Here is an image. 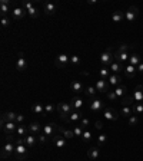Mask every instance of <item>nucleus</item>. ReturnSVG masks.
<instances>
[{
    "instance_id": "obj_1",
    "label": "nucleus",
    "mask_w": 143,
    "mask_h": 161,
    "mask_svg": "<svg viewBox=\"0 0 143 161\" xmlns=\"http://www.w3.org/2000/svg\"><path fill=\"white\" fill-rule=\"evenodd\" d=\"M29 154V148L24 144V138H16V150H14V158L17 161H23Z\"/></svg>"
},
{
    "instance_id": "obj_2",
    "label": "nucleus",
    "mask_w": 143,
    "mask_h": 161,
    "mask_svg": "<svg viewBox=\"0 0 143 161\" xmlns=\"http://www.w3.org/2000/svg\"><path fill=\"white\" fill-rule=\"evenodd\" d=\"M14 150H16V144H13V137H6V141L2 147V157L9 158L14 155Z\"/></svg>"
},
{
    "instance_id": "obj_3",
    "label": "nucleus",
    "mask_w": 143,
    "mask_h": 161,
    "mask_svg": "<svg viewBox=\"0 0 143 161\" xmlns=\"http://www.w3.org/2000/svg\"><path fill=\"white\" fill-rule=\"evenodd\" d=\"M73 107H72V104H67V102H60V104H57V112H59L60 118L63 121H67L69 119V117L72 115V112H73Z\"/></svg>"
},
{
    "instance_id": "obj_4",
    "label": "nucleus",
    "mask_w": 143,
    "mask_h": 161,
    "mask_svg": "<svg viewBox=\"0 0 143 161\" xmlns=\"http://www.w3.org/2000/svg\"><path fill=\"white\" fill-rule=\"evenodd\" d=\"M113 59H115V53H112L110 47H107L103 53L100 55V64L103 65L105 68H109L110 65L113 64Z\"/></svg>"
},
{
    "instance_id": "obj_5",
    "label": "nucleus",
    "mask_w": 143,
    "mask_h": 161,
    "mask_svg": "<svg viewBox=\"0 0 143 161\" xmlns=\"http://www.w3.org/2000/svg\"><path fill=\"white\" fill-rule=\"evenodd\" d=\"M2 130L6 137H13V134L17 130V124L16 122H2Z\"/></svg>"
},
{
    "instance_id": "obj_6",
    "label": "nucleus",
    "mask_w": 143,
    "mask_h": 161,
    "mask_svg": "<svg viewBox=\"0 0 143 161\" xmlns=\"http://www.w3.org/2000/svg\"><path fill=\"white\" fill-rule=\"evenodd\" d=\"M119 117H120V114L117 112L115 108H110V107H107V108H105L103 109V118L105 119H107V121H117L119 119Z\"/></svg>"
},
{
    "instance_id": "obj_7",
    "label": "nucleus",
    "mask_w": 143,
    "mask_h": 161,
    "mask_svg": "<svg viewBox=\"0 0 143 161\" xmlns=\"http://www.w3.org/2000/svg\"><path fill=\"white\" fill-rule=\"evenodd\" d=\"M57 130H59V125H57L56 122H49L47 125H44V127H43V134L46 135V137L52 138Z\"/></svg>"
},
{
    "instance_id": "obj_8",
    "label": "nucleus",
    "mask_w": 143,
    "mask_h": 161,
    "mask_svg": "<svg viewBox=\"0 0 143 161\" xmlns=\"http://www.w3.org/2000/svg\"><path fill=\"white\" fill-rule=\"evenodd\" d=\"M137 14H139V9H137L136 6H130L129 9H127V12L125 13V19H126L129 23H132V22H135Z\"/></svg>"
},
{
    "instance_id": "obj_9",
    "label": "nucleus",
    "mask_w": 143,
    "mask_h": 161,
    "mask_svg": "<svg viewBox=\"0 0 143 161\" xmlns=\"http://www.w3.org/2000/svg\"><path fill=\"white\" fill-rule=\"evenodd\" d=\"M22 7H24V9L27 10V14H29L30 17L34 19V17L39 16V10L33 6V3H30V2H23V3H22Z\"/></svg>"
},
{
    "instance_id": "obj_10",
    "label": "nucleus",
    "mask_w": 143,
    "mask_h": 161,
    "mask_svg": "<svg viewBox=\"0 0 143 161\" xmlns=\"http://www.w3.org/2000/svg\"><path fill=\"white\" fill-rule=\"evenodd\" d=\"M69 62H70V56H67L66 53L57 55L56 59H54V64H56V66H59V68H64Z\"/></svg>"
},
{
    "instance_id": "obj_11",
    "label": "nucleus",
    "mask_w": 143,
    "mask_h": 161,
    "mask_svg": "<svg viewBox=\"0 0 143 161\" xmlns=\"http://www.w3.org/2000/svg\"><path fill=\"white\" fill-rule=\"evenodd\" d=\"M27 14V10L24 9V7H14L13 10H12V17H13L14 20H22L24 16Z\"/></svg>"
},
{
    "instance_id": "obj_12",
    "label": "nucleus",
    "mask_w": 143,
    "mask_h": 161,
    "mask_svg": "<svg viewBox=\"0 0 143 161\" xmlns=\"http://www.w3.org/2000/svg\"><path fill=\"white\" fill-rule=\"evenodd\" d=\"M16 69L19 70V72H23V70L27 69V60H26V58H24L23 52L19 53V59H17V62H16Z\"/></svg>"
},
{
    "instance_id": "obj_13",
    "label": "nucleus",
    "mask_w": 143,
    "mask_h": 161,
    "mask_svg": "<svg viewBox=\"0 0 143 161\" xmlns=\"http://www.w3.org/2000/svg\"><path fill=\"white\" fill-rule=\"evenodd\" d=\"M102 109H105V104L102 99H93L92 102H90V111L92 112H94V114H97V112H100Z\"/></svg>"
},
{
    "instance_id": "obj_14",
    "label": "nucleus",
    "mask_w": 143,
    "mask_h": 161,
    "mask_svg": "<svg viewBox=\"0 0 143 161\" xmlns=\"http://www.w3.org/2000/svg\"><path fill=\"white\" fill-rule=\"evenodd\" d=\"M24 144L29 150H33L37 144H39V141H37V135H33V134H29L26 138H24Z\"/></svg>"
},
{
    "instance_id": "obj_15",
    "label": "nucleus",
    "mask_w": 143,
    "mask_h": 161,
    "mask_svg": "<svg viewBox=\"0 0 143 161\" xmlns=\"http://www.w3.org/2000/svg\"><path fill=\"white\" fill-rule=\"evenodd\" d=\"M94 88H96V91L97 92H109V82L107 80H105V79H99V80H96V84H94Z\"/></svg>"
},
{
    "instance_id": "obj_16",
    "label": "nucleus",
    "mask_w": 143,
    "mask_h": 161,
    "mask_svg": "<svg viewBox=\"0 0 143 161\" xmlns=\"http://www.w3.org/2000/svg\"><path fill=\"white\" fill-rule=\"evenodd\" d=\"M52 142L54 144L56 148H64L66 147V138L62 137V135H59V134H54L53 137H52Z\"/></svg>"
},
{
    "instance_id": "obj_17",
    "label": "nucleus",
    "mask_w": 143,
    "mask_h": 161,
    "mask_svg": "<svg viewBox=\"0 0 143 161\" xmlns=\"http://www.w3.org/2000/svg\"><path fill=\"white\" fill-rule=\"evenodd\" d=\"M132 97H133V101L136 104H142L143 102V85H137L135 88V94Z\"/></svg>"
},
{
    "instance_id": "obj_18",
    "label": "nucleus",
    "mask_w": 143,
    "mask_h": 161,
    "mask_svg": "<svg viewBox=\"0 0 143 161\" xmlns=\"http://www.w3.org/2000/svg\"><path fill=\"white\" fill-rule=\"evenodd\" d=\"M9 12H10V2L9 0H0V14H2V17L9 16Z\"/></svg>"
},
{
    "instance_id": "obj_19",
    "label": "nucleus",
    "mask_w": 143,
    "mask_h": 161,
    "mask_svg": "<svg viewBox=\"0 0 143 161\" xmlns=\"http://www.w3.org/2000/svg\"><path fill=\"white\" fill-rule=\"evenodd\" d=\"M16 117H17V114H14L13 111L3 112V115H2V122H16Z\"/></svg>"
},
{
    "instance_id": "obj_20",
    "label": "nucleus",
    "mask_w": 143,
    "mask_h": 161,
    "mask_svg": "<svg viewBox=\"0 0 143 161\" xmlns=\"http://www.w3.org/2000/svg\"><path fill=\"white\" fill-rule=\"evenodd\" d=\"M109 85H112V86H119V85H122V76H120L119 74H113V75H110L109 76Z\"/></svg>"
},
{
    "instance_id": "obj_21",
    "label": "nucleus",
    "mask_w": 143,
    "mask_h": 161,
    "mask_svg": "<svg viewBox=\"0 0 143 161\" xmlns=\"http://www.w3.org/2000/svg\"><path fill=\"white\" fill-rule=\"evenodd\" d=\"M130 55L127 53V52H123V53H119V52H115V59H116V62H119V64L125 65L129 60Z\"/></svg>"
},
{
    "instance_id": "obj_22",
    "label": "nucleus",
    "mask_w": 143,
    "mask_h": 161,
    "mask_svg": "<svg viewBox=\"0 0 143 161\" xmlns=\"http://www.w3.org/2000/svg\"><path fill=\"white\" fill-rule=\"evenodd\" d=\"M137 69L136 66H133V65H125V70H123V75L126 78H133L135 75H136Z\"/></svg>"
},
{
    "instance_id": "obj_23",
    "label": "nucleus",
    "mask_w": 143,
    "mask_h": 161,
    "mask_svg": "<svg viewBox=\"0 0 143 161\" xmlns=\"http://www.w3.org/2000/svg\"><path fill=\"white\" fill-rule=\"evenodd\" d=\"M70 104H72V107H73L74 111H80L82 108H83V99H82L80 97H73Z\"/></svg>"
},
{
    "instance_id": "obj_24",
    "label": "nucleus",
    "mask_w": 143,
    "mask_h": 161,
    "mask_svg": "<svg viewBox=\"0 0 143 161\" xmlns=\"http://www.w3.org/2000/svg\"><path fill=\"white\" fill-rule=\"evenodd\" d=\"M27 130H29V134H33V135H39L42 132V127H40L39 122H32L27 127Z\"/></svg>"
},
{
    "instance_id": "obj_25",
    "label": "nucleus",
    "mask_w": 143,
    "mask_h": 161,
    "mask_svg": "<svg viewBox=\"0 0 143 161\" xmlns=\"http://www.w3.org/2000/svg\"><path fill=\"white\" fill-rule=\"evenodd\" d=\"M87 157L90 158V160H97V158L100 157V148L99 147H92L89 148V151H87Z\"/></svg>"
},
{
    "instance_id": "obj_26",
    "label": "nucleus",
    "mask_w": 143,
    "mask_h": 161,
    "mask_svg": "<svg viewBox=\"0 0 143 161\" xmlns=\"http://www.w3.org/2000/svg\"><path fill=\"white\" fill-rule=\"evenodd\" d=\"M56 10H57V7H56V4H54V3H44L43 12L47 14V16H52V14H54V13H56Z\"/></svg>"
},
{
    "instance_id": "obj_27",
    "label": "nucleus",
    "mask_w": 143,
    "mask_h": 161,
    "mask_svg": "<svg viewBox=\"0 0 143 161\" xmlns=\"http://www.w3.org/2000/svg\"><path fill=\"white\" fill-rule=\"evenodd\" d=\"M70 89L73 91V92H83L84 91V86H83V84L80 82V80H73L72 84H70Z\"/></svg>"
},
{
    "instance_id": "obj_28",
    "label": "nucleus",
    "mask_w": 143,
    "mask_h": 161,
    "mask_svg": "<svg viewBox=\"0 0 143 161\" xmlns=\"http://www.w3.org/2000/svg\"><path fill=\"white\" fill-rule=\"evenodd\" d=\"M16 134H17V137H19V138H26L27 135H29V130H27V127H24L23 124L17 125Z\"/></svg>"
},
{
    "instance_id": "obj_29",
    "label": "nucleus",
    "mask_w": 143,
    "mask_h": 161,
    "mask_svg": "<svg viewBox=\"0 0 143 161\" xmlns=\"http://www.w3.org/2000/svg\"><path fill=\"white\" fill-rule=\"evenodd\" d=\"M109 69L112 70L113 74H119L120 75V72H123V70H125V65L119 64V62H113V64L109 66Z\"/></svg>"
},
{
    "instance_id": "obj_30",
    "label": "nucleus",
    "mask_w": 143,
    "mask_h": 161,
    "mask_svg": "<svg viewBox=\"0 0 143 161\" xmlns=\"http://www.w3.org/2000/svg\"><path fill=\"white\" fill-rule=\"evenodd\" d=\"M83 92H84V94H86V97L89 98V99H92V101H93V99H96V98H94V95H96V92H97V91H96V88H94V86H90V85H89V86H86V88H84V91H83Z\"/></svg>"
},
{
    "instance_id": "obj_31",
    "label": "nucleus",
    "mask_w": 143,
    "mask_h": 161,
    "mask_svg": "<svg viewBox=\"0 0 143 161\" xmlns=\"http://www.w3.org/2000/svg\"><path fill=\"white\" fill-rule=\"evenodd\" d=\"M119 114L123 118H130L132 115H133V108L132 107H122V109H120Z\"/></svg>"
},
{
    "instance_id": "obj_32",
    "label": "nucleus",
    "mask_w": 143,
    "mask_h": 161,
    "mask_svg": "<svg viewBox=\"0 0 143 161\" xmlns=\"http://www.w3.org/2000/svg\"><path fill=\"white\" fill-rule=\"evenodd\" d=\"M142 62V58H140L139 53H132L129 58V65H133V66H137V65Z\"/></svg>"
},
{
    "instance_id": "obj_33",
    "label": "nucleus",
    "mask_w": 143,
    "mask_h": 161,
    "mask_svg": "<svg viewBox=\"0 0 143 161\" xmlns=\"http://www.w3.org/2000/svg\"><path fill=\"white\" fill-rule=\"evenodd\" d=\"M82 112L80 111H73L72 112V115L69 117V119H67V122H77V121H82Z\"/></svg>"
},
{
    "instance_id": "obj_34",
    "label": "nucleus",
    "mask_w": 143,
    "mask_h": 161,
    "mask_svg": "<svg viewBox=\"0 0 143 161\" xmlns=\"http://www.w3.org/2000/svg\"><path fill=\"white\" fill-rule=\"evenodd\" d=\"M59 131L63 134V137L66 138V140H72V138H74V132L73 130H67V128H62L59 127Z\"/></svg>"
},
{
    "instance_id": "obj_35",
    "label": "nucleus",
    "mask_w": 143,
    "mask_h": 161,
    "mask_svg": "<svg viewBox=\"0 0 143 161\" xmlns=\"http://www.w3.org/2000/svg\"><path fill=\"white\" fill-rule=\"evenodd\" d=\"M32 112L36 115H42V114H44V107L42 104H39V102H36V104H33V107H32Z\"/></svg>"
},
{
    "instance_id": "obj_36",
    "label": "nucleus",
    "mask_w": 143,
    "mask_h": 161,
    "mask_svg": "<svg viewBox=\"0 0 143 161\" xmlns=\"http://www.w3.org/2000/svg\"><path fill=\"white\" fill-rule=\"evenodd\" d=\"M123 19H125V13L123 12H120V10H117V12H115V13L112 14V20H113L115 23L123 22Z\"/></svg>"
},
{
    "instance_id": "obj_37",
    "label": "nucleus",
    "mask_w": 143,
    "mask_h": 161,
    "mask_svg": "<svg viewBox=\"0 0 143 161\" xmlns=\"http://www.w3.org/2000/svg\"><path fill=\"white\" fill-rule=\"evenodd\" d=\"M126 91H127L126 85H123V84H122V85H119V86H117L116 89H115V94L117 95V98H119V97H122V98H123V97H126Z\"/></svg>"
},
{
    "instance_id": "obj_38",
    "label": "nucleus",
    "mask_w": 143,
    "mask_h": 161,
    "mask_svg": "<svg viewBox=\"0 0 143 161\" xmlns=\"http://www.w3.org/2000/svg\"><path fill=\"white\" fill-rule=\"evenodd\" d=\"M109 68H105V66H102L99 69V74H100V79H105V80H107L109 79V76H110V74H109Z\"/></svg>"
},
{
    "instance_id": "obj_39",
    "label": "nucleus",
    "mask_w": 143,
    "mask_h": 161,
    "mask_svg": "<svg viewBox=\"0 0 143 161\" xmlns=\"http://www.w3.org/2000/svg\"><path fill=\"white\" fill-rule=\"evenodd\" d=\"M135 101H133V97H129V95H126V97L122 98V105L123 107H130V105L133 104Z\"/></svg>"
},
{
    "instance_id": "obj_40",
    "label": "nucleus",
    "mask_w": 143,
    "mask_h": 161,
    "mask_svg": "<svg viewBox=\"0 0 143 161\" xmlns=\"http://www.w3.org/2000/svg\"><path fill=\"white\" fill-rule=\"evenodd\" d=\"M132 108H133V114L135 115L143 114V102H142V104H135Z\"/></svg>"
},
{
    "instance_id": "obj_41",
    "label": "nucleus",
    "mask_w": 143,
    "mask_h": 161,
    "mask_svg": "<svg viewBox=\"0 0 143 161\" xmlns=\"http://www.w3.org/2000/svg\"><path fill=\"white\" fill-rule=\"evenodd\" d=\"M73 132H74V137L82 138V135H83V132H84V128L80 127V125H77V127L73 128Z\"/></svg>"
},
{
    "instance_id": "obj_42",
    "label": "nucleus",
    "mask_w": 143,
    "mask_h": 161,
    "mask_svg": "<svg viewBox=\"0 0 143 161\" xmlns=\"http://www.w3.org/2000/svg\"><path fill=\"white\" fill-rule=\"evenodd\" d=\"M107 142V135L106 134H99V137H97V144L102 147V145H105Z\"/></svg>"
},
{
    "instance_id": "obj_43",
    "label": "nucleus",
    "mask_w": 143,
    "mask_h": 161,
    "mask_svg": "<svg viewBox=\"0 0 143 161\" xmlns=\"http://www.w3.org/2000/svg\"><path fill=\"white\" fill-rule=\"evenodd\" d=\"M82 140H83V142H89V141L92 140V132H90L89 130H84L83 135H82Z\"/></svg>"
},
{
    "instance_id": "obj_44",
    "label": "nucleus",
    "mask_w": 143,
    "mask_h": 161,
    "mask_svg": "<svg viewBox=\"0 0 143 161\" xmlns=\"http://www.w3.org/2000/svg\"><path fill=\"white\" fill-rule=\"evenodd\" d=\"M0 23H2V27H9L12 22H10V17L9 16H4V17H2Z\"/></svg>"
},
{
    "instance_id": "obj_45",
    "label": "nucleus",
    "mask_w": 143,
    "mask_h": 161,
    "mask_svg": "<svg viewBox=\"0 0 143 161\" xmlns=\"http://www.w3.org/2000/svg\"><path fill=\"white\" fill-rule=\"evenodd\" d=\"M70 65H73V66H77V65H80V58L77 56V55L70 56Z\"/></svg>"
},
{
    "instance_id": "obj_46",
    "label": "nucleus",
    "mask_w": 143,
    "mask_h": 161,
    "mask_svg": "<svg viewBox=\"0 0 143 161\" xmlns=\"http://www.w3.org/2000/svg\"><path fill=\"white\" fill-rule=\"evenodd\" d=\"M54 111V105L53 104H46L44 105V114H52V112H53Z\"/></svg>"
},
{
    "instance_id": "obj_47",
    "label": "nucleus",
    "mask_w": 143,
    "mask_h": 161,
    "mask_svg": "<svg viewBox=\"0 0 143 161\" xmlns=\"http://www.w3.org/2000/svg\"><path fill=\"white\" fill-rule=\"evenodd\" d=\"M47 138H49V137H46V135H44L43 132H40V134L37 135V141H39V144H46Z\"/></svg>"
},
{
    "instance_id": "obj_48",
    "label": "nucleus",
    "mask_w": 143,
    "mask_h": 161,
    "mask_svg": "<svg viewBox=\"0 0 143 161\" xmlns=\"http://www.w3.org/2000/svg\"><path fill=\"white\" fill-rule=\"evenodd\" d=\"M137 122H139V118H137V115H132V117L129 118V125H130V127H135Z\"/></svg>"
},
{
    "instance_id": "obj_49",
    "label": "nucleus",
    "mask_w": 143,
    "mask_h": 161,
    "mask_svg": "<svg viewBox=\"0 0 143 161\" xmlns=\"http://www.w3.org/2000/svg\"><path fill=\"white\" fill-rule=\"evenodd\" d=\"M129 45H126V43H123V45H120L119 46V49L116 50V52H119V53H123V52H127V50H129Z\"/></svg>"
},
{
    "instance_id": "obj_50",
    "label": "nucleus",
    "mask_w": 143,
    "mask_h": 161,
    "mask_svg": "<svg viewBox=\"0 0 143 161\" xmlns=\"http://www.w3.org/2000/svg\"><path fill=\"white\" fill-rule=\"evenodd\" d=\"M107 98H109L110 101H113V102H116L119 98H117V95L115 94V91H112V92H107Z\"/></svg>"
},
{
    "instance_id": "obj_51",
    "label": "nucleus",
    "mask_w": 143,
    "mask_h": 161,
    "mask_svg": "<svg viewBox=\"0 0 143 161\" xmlns=\"http://www.w3.org/2000/svg\"><path fill=\"white\" fill-rule=\"evenodd\" d=\"M24 121V115L23 114H17V117H16V124L17 125H22V122Z\"/></svg>"
},
{
    "instance_id": "obj_52",
    "label": "nucleus",
    "mask_w": 143,
    "mask_h": 161,
    "mask_svg": "<svg viewBox=\"0 0 143 161\" xmlns=\"http://www.w3.org/2000/svg\"><path fill=\"white\" fill-rule=\"evenodd\" d=\"M89 124H90V121L87 119V118H82V121H80V127L86 128V127H89Z\"/></svg>"
},
{
    "instance_id": "obj_53",
    "label": "nucleus",
    "mask_w": 143,
    "mask_h": 161,
    "mask_svg": "<svg viewBox=\"0 0 143 161\" xmlns=\"http://www.w3.org/2000/svg\"><path fill=\"white\" fill-rule=\"evenodd\" d=\"M94 127H96V130H100V131H102L105 125H103V122H102V121H96V122H94Z\"/></svg>"
},
{
    "instance_id": "obj_54",
    "label": "nucleus",
    "mask_w": 143,
    "mask_h": 161,
    "mask_svg": "<svg viewBox=\"0 0 143 161\" xmlns=\"http://www.w3.org/2000/svg\"><path fill=\"white\" fill-rule=\"evenodd\" d=\"M136 69H137V72H140V74H143V62H140L139 65L136 66Z\"/></svg>"
},
{
    "instance_id": "obj_55",
    "label": "nucleus",
    "mask_w": 143,
    "mask_h": 161,
    "mask_svg": "<svg viewBox=\"0 0 143 161\" xmlns=\"http://www.w3.org/2000/svg\"><path fill=\"white\" fill-rule=\"evenodd\" d=\"M87 3H89V4H96V0H89Z\"/></svg>"
}]
</instances>
